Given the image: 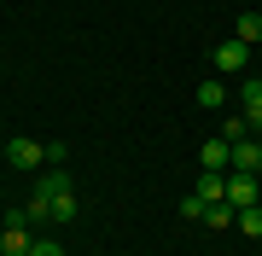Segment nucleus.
<instances>
[{
	"label": "nucleus",
	"mask_w": 262,
	"mask_h": 256,
	"mask_svg": "<svg viewBox=\"0 0 262 256\" xmlns=\"http://www.w3.org/2000/svg\"><path fill=\"white\" fill-rule=\"evenodd\" d=\"M0 157H6L12 169H41V163H47V146L29 140V134H12V140L0 146Z\"/></svg>",
	"instance_id": "1"
},
{
	"label": "nucleus",
	"mask_w": 262,
	"mask_h": 256,
	"mask_svg": "<svg viewBox=\"0 0 262 256\" xmlns=\"http://www.w3.org/2000/svg\"><path fill=\"white\" fill-rule=\"evenodd\" d=\"M29 227H24V210H12V216H0V256H29Z\"/></svg>",
	"instance_id": "2"
},
{
	"label": "nucleus",
	"mask_w": 262,
	"mask_h": 256,
	"mask_svg": "<svg viewBox=\"0 0 262 256\" xmlns=\"http://www.w3.org/2000/svg\"><path fill=\"white\" fill-rule=\"evenodd\" d=\"M227 204H233V210H251V204H262V180H256V175L227 169Z\"/></svg>",
	"instance_id": "3"
},
{
	"label": "nucleus",
	"mask_w": 262,
	"mask_h": 256,
	"mask_svg": "<svg viewBox=\"0 0 262 256\" xmlns=\"http://www.w3.org/2000/svg\"><path fill=\"white\" fill-rule=\"evenodd\" d=\"M198 163H204V169H215V175H227V169H233V146H227L222 134H215V140H204V152H198Z\"/></svg>",
	"instance_id": "4"
},
{
	"label": "nucleus",
	"mask_w": 262,
	"mask_h": 256,
	"mask_svg": "<svg viewBox=\"0 0 262 256\" xmlns=\"http://www.w3.org/2000/svg\"><path fill=\"white\" fill-rule=\"evenodd\" d=\"M245 58H251V47H245V41H222V47H215V70H222V76H239Z\"/></svg>",
	"instance_id": "5"
},
{
	"label": "nucleus",
	"mask_w": 262,
	"mask_h": 256,
	"mask_svg": "<svg viewBox=\"0 0 262 256\" xmlns=\"http://www.w3.org/2000/svg\"><path fill=\"white\" fill-rule=\"evenodd\" d=\"M192 198H204V204H222L227 198V175H215V169H204L192 180Z\"/></svg>",
	"instance_id": "6"
},
{
	"label": "nucleus",
	"mask_w": 262,
	"mask_h": 256,
	"mask_svg": "<svg viewBox=\"0 0 262 256\" xmlns=\"http://www.w3.org/2000/svg\"><path fill=\"white\" fill-rule=\"evenodd\" d=\"M233 169H239V175H256V169H262V146L251 140V134L233 140Z\"/></svg>",
	"instance_id": "7"
},
{
	"label": "nucleus",
	"mask_w": 262,
	"mask_h": 256,
	"mask_svg": "<svg viewBox=\"0 0 262 256\" xmlns=\"http://www.w3.org/2000/svg\"><path fill=\"white\" fill-rule=\"evenodd\" d=\"M239 99H245V123L262 128V76H256V82H245V87H239Z\"/></svg>",
	"instance_id": "8"
},
{
	"label": "nucleus",
	"mask_w": 262,
	"mask_h": 256,
	"mask_svg": "<svg viewBox=\"0 0 262 256\" xmlns=\"http://www.w3.org/2000/svg\"><path fill=\"white\" fill-rule=\"evenodd\" d=\"M233 41H245V47H256V41H262V12H245V18L233 24Z\"/></svg>",
	"instance_id": "9"
},
{
	"label": "nucleus",
	"mask_w": 262,
	"mask_h": 256,
	"mask_svg": "<svg viewBox=\"0 0 262 256\" xmlns=\"http://www.w3.org/2000/svg\"><path fill=\"white\" fill-rule=\"evenodd\" d=\"M35 192H47V198H58V192H70V175H64V169H53V163H47V175L35 180Z\"/></svg>",
	"instance_id": "10"
},
{
	"label": "nucleus",
	"mask_w": 262,
	"mask_h": 256,
	"mask_svg": "<svg viewBox=\"0 0 262 256\" xmlns=\"http://www.w3.org/2000/svg\"><path fill=\"white\" fill-rule=\"evenodd\" d=\"M239 233H251V239H262V204H251V210H239V221H233Z\"/></svg>",
	"instance_id": "11"
},
{
	"label": "nucleus",
	"mask_w": 262,
	"mask_h": 256,
	"mask_svg": "<svg viewBox=\"0 0 262 256\" xmlns=\"http://www.w3.org/2000/svg\"><path fill=\"white\" fill-rule=\"evenodd\" d=\"M24 221H53V198H47V192H35V198H29Z\"/></svg>",
	"instance_id": "12"
},
{
	"label": "nucleus",
	"mask_w": 262,
	"mask_h": 256,
	"mask_svg": "<svg viewBox=\"0 0 262 256\" xmlns=\"http://www.w3.org/2000/svg\"><path fill=\"white\" fill-rule=\"evenodd\" d=\"M222 99H227V87H222V82H204V87H198V105H204V111H215Z\"/></svg>",
	"instance_id": "13"
},
{
	"label": "nucleus",
	"mask_w": 262,
	"mask_h": 256,
	"mask_svg": "<svg viewBox=\"0 0 262 256\" xmlns=\"http://www.w3.org/2000/svg\"><path fill=\"white\" fill-rule=\"evenodd\" d=\"M53 221H76V192H58L53 198Z\"/></svg>",
	"instance_id": "14"
},
{
	"label": "nucleus",
	"mask_w": 262,
	"mask_h": 256,
	"mask_svg": "<svg viewBox=\"0 0 262 256\" xmlns=\"http://www.w3.org/2000/svg\"><path fill=\"white\" fill-rule=\"evenodd\" d=\"M204 210H210V204H204V198H192V192L181 198V216H187V221H204Z\"/></svg>",
	"instance_id": "15"
},
{
	"label": "nucleus",
	"mask_w": 262,
	"mask_h": 256,
	"mask_svg": "<svg viewBox=\"0 0 262 256\" xmlns=\"http://www.w3.org/2000/svg\"><path fill=\"white\" fill-rule=\"evenodd\" d=\"M245 134H251V123H245V117H233V123H227V128H222V140H227V146H233V140H245Z\"/></svg>",
	"instance_id": "16"
},
{
	"label": "nucleus",
	"mask_w": 262,
	"mask_h": 256,
	"mask_svg": "<svg viewBox=\"0 0 262 256\" xmlns=\"http://www.w3.org/2000/svg\"><path fill=\"white\" fill-rule=\"evenodd\" d=\"M29 256H64V245H58V239H35V245H29Z\"/></svg>",
	"instance_id": "17"
},
{
	"label": "nucleus",
	"mask_w": 262,
	"mask_h": 256,
	"mask_svg": "<svg viewBox=\"0 0 262 256\" xmlns=\"http://www.w3.org/2000/svg\"><path fill=\"white\" fill-rule=\"evenodd\" d=\"M0 146H6V134H0Z\"/></svg>",
	"instance_id": "18"
}]
</instances>
